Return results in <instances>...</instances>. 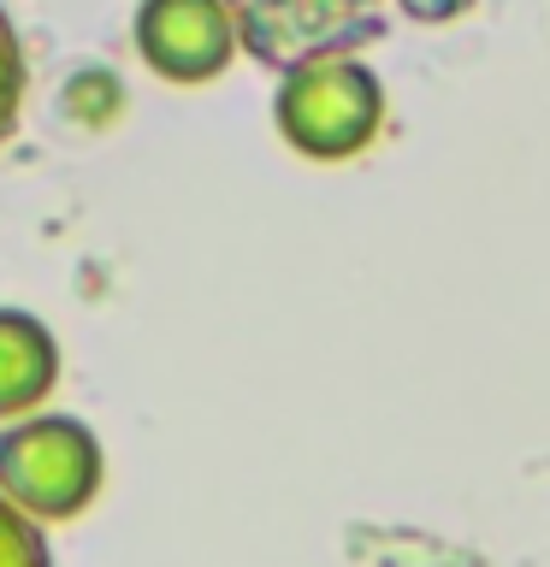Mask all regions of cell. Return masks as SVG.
<instances>
[{
	"label": "cell",
	"instance_id": "obj_7",
	"mask_svg": "<svg viewBox=\"0 0 550 567\" xmlns=\"http://www.w3.org/2000/svg\"><path fill=\"white\" fill-rule=\"evenodd\" d=\"M0 567H53L48 532L35 520H24L7 496H0Z\"/></svg>",
	"mask_w": 550,
	"mask_h": 567
},
{
	"label": "cell",
	"instance_id": "obj_4",
	"mask_svg": "<svg viewBox=\"0 0 550 567\" xmlns=\"http://www.w3.org/2000/svg\"><path fill=\"white\" fill-rule=\"evenodd\" d=\"M65 354L30 308H0V425L42 414Z\"/></svg>",
	"mask_w": 550,
	"mask_h": 567
},
{
	"label": "cell",
	"instance_id": "obj_5",
	"mask_svg": "<svg viewBox=\"0 0 550 567\" xmlns=\"http://www.w3.org/2000/svg\"><path fill=\"white\" fill-rule=\"evenodd\" d=\"M119 106H124V89H119L113 71H101V65L78 71V78L65 83V113L78 124H113Z\"/></svg>",
	"mask_w": 550,
	"mask_h": 567
},
{
	"label": "cell",
	"instance_id": "obj_2",
	"mask_svg": "<svg viewBox=\"0 0 550 567\" xmlns=\"http://www.w3.org/2000/svg\"><path fill=\"white\" fill-rule=\"evenodd\" d=\"M385 118V89L355 53H314L296 60L278 83L273 124L296 154L308 159H344L367 148Z\"/></svg>",
	"mask_w": 550,
	"mask_h": 567
},
{
	"label": "cell",
	"instance_id": "obj_3",
	"mask_svg": "<svg viewBox=\"0 0 550 567\" xmlns=\"http://www.w3.org/2000/svg\"><path fill=\"white\" fill-rule=\"evenodd\" d=\"M131 48L160 83L195 89L225 78L237 60V12L231 0H136Z\"/></svg>",
	"mask_w": 550,
	"mask_h": 567
},
{
	"label": "cell",
	"instance_id": "obj_1",
	"mask_svg": "<svg viewBox=\"0 0 550 567\" xmlns=\"http://www.w3.org/2000/svg\"><path fill=\"white\" fill-rule=\"evenodd\" d=\"M106 450L78 414H24L0 425V496L35 526H71L101 503Z\"/></svg>",
	"mask_w": 550,
	"mask_h": 567
},
{
	"label": "cell",
	"instance_id": "obj_6",
	"mask_svg": "<svg viewBox=\"0 0 550 567\" xmlns=\"http://www.w3.org/2000/svg\"><path fill=\"white\" fill-rule=\"evenodd\" d=\"M24 83H30L24 48H18V30L7 7H0V148H7V136L18 131V113H24Z\"/></svg>",
	"mask_w": 550,
	"mask_h": 567
},
{
	"label": "cell",
	"instance_id": "obj_8",
	"mask_svg": "<svg viewBox=\"0 0 550 567\" xmlns=\"http://www.w3.org/2000/svg\"><path fill=\"white\" fill-rule=\"evenodd\" d=\"M408 12H420V18H444V12H456V7H468V0H403Z\"/></svg>",
	"mask_w": 550,
	"mask_h": 567
}]
</instances>
